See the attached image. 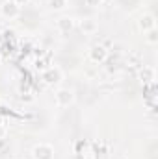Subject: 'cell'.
Wrapping results in <instances>:
<instances>
[{
	"label": "cell",
	"instance_id": "52a82bcc",
	"mask_svg": "<svg viewBox=\"0 0 158 159\" xmlns=\"http://www.w3.org/2000/svg\"><path fill=\"white\" fill-rule=\"evenodd\" d=\"M50 4H52V7H56V9H62V7L65 6V0H50Z\"/></svg>",
	"mask_w": 158,
	"mask_h": 159
},
{
	"label": "cell",
	"instance_id": "6da1fadb",
	"mask_svg": "<svg viewBox=\"0 0 158 159\" xmlns=\"http://www.w3.org/2000/svg\"><path fill=\"white\" fill-rule=\"evenodd\" d=\"M56 100H58L60 106H67V104H71V100H73V93H71V91H60V93L56 94Z\"/></svg>",
	"mask_w": 158,
	"mask_h": 159
},
{
	"label": "cell",
	"instance_id": "7a4b0ae2",
	"mask_svg": "<svg viewBox=\"0 0 158 159\" xmlns=\"http://www.w3.org/2000/svg\"><path fill=\"white\" fill-rule=\"evenodd\" d=\"M2 11H4V15L13 17V15H17V6H15V4H9V2H6V4H4V7H2Z\"/></svg>",
	"mask_w": 158,
	"mask_h": 159
},
{
	"label": "cell",
	"instance_id": "9c48e42d",
	"mask_svg": "<svg viewBox=\"0 0 158 159\" xmlns=\"http://www.w3.org/2000/svg\"><path fill=\"white\" fill-rule=\"evenodd\" d=\"M147 41H149V43H155V41H156V34H155V30H151V32H149Z\"/></svg>",
	"mask_w": 158,
	"mask_h": 159
},
{
	"label": "cell",
	"instance_id": "3957f363",
	"mask_svg": "<svg viewBox=\"0 0 158 159\" xmlns=\"http://www.w3.org/2000/svg\"><path fill=\"white\" fill-rule=\"evenodd\" d=\"M141 78L145 80V81H151V80L155 78V70H153L151 67H143V70H141Z\"/></svg>",
	"mask_w": 158,
	"mask_h": 159
},
{
	"label": "cell",
	"instance_id": "30bf717a",
	"mask_svg": "<svg viewBox=\"0 0 158 159\" xmlns=\"http://www.w3.org/2000/svg\"><path fill=\"white\" fill-rule=\"evenodd\" d=\"M82 28H86V30H93V28H95V24H93V22H86V24L82 22Z\"/></svg>",
	"mask_w": 158,
	"mask_h": 159
},
{
	"label": "cell",
	"instance_id": "8fae6325",
	"mask_svg": "<svg viewBox=\"0 0 158 159\" xmlns=\"http://www.w3.org/2000/svg\"><path fill=\"white\" fill-rule=\"evenodd\" d=\"M99 2H101V0H87V4H91V6H93V4H99Z\"/></svg>",
	"mask_w": 158,
	"mask_h": 159
},
{
	"label": "cell",
	"instance_id": "4fadbf2b",
	"mask_svg": "<svg viewBox=\"0 0 158 159\" xmlns=\"http://www.w3.org/2000/svg\"><path fill=\"white\" fill-rule=\"evenodd\" d=\"M17 2H19V4H21V2H26V0H17Z\"/></svg>",
	"mask_w": 158,
	"mask_h": 159
},
{
	"label": "cell",
	"instance_id": "8992f818",
	"mask_svg": "<svg viewBox=\"0 0 158 159\" xmlns=\"http://www.w3.org/2000/svg\"><path fill=\"white\" fill-rule=\"evenodd\" d=\"M58 26H60L63 32H67V30H71V26H73V20H71V19H60Z\"/></svg>",
	"mask_w": 158,
	"mask_h": 159
},
{
	"label": "cell",
	"instance_id": "ba28073f",
	"mask_svg": "<svg viewBox=\"0 0 158 159\" xmlns=\"http://www.w3.org/2000/svg\"><path fill=\"white\" fill-rule=\"evenodd\" d=\"M97 50H99V52H93V57H95V59L104 57V50H102V48H97Z\"/></svg>",
	"mask_w": 158,
	"mask_h": 159
},
{
	"label": "cell",
	"instance_id": "7c38bea8",
	"mask_svg": "<svg viewBox=\"0 0 158 159\" xmlns=\"http://www.w3.org/2000/svg\"><path fill=\"white\" fill-rule=\"evenodd\" d=\"M2 135H4V129H2V128H0V137H2Z\"/></svg>",
	"mask_w": 158,
	"mask_h": 159
},
{
	"label": "cell",
	"instance_id": "277c9868",
	"mask_svg": "<svg viewBox=\"0 0 158 159\" xmlns=\"http://www.w3.org/2000/svg\"><path fill=\"white\" fill-rule=\"evenodd\" d=\"M36 152H37V159H39V157L50 159V148H47V146H39Z\"/></svg>",
	"mask_w": 158,
	"mask_h": 159
},
{
	"label": "cell",
	"instance_id": "5b68a950",
	"mask_svg": "<svg viewBox=\"0 0 158 159\" xmlns=\"http://www.w3.org/2000/svg\"><path fill=\"white\" fill-rule=\"evenodd\" d=\"M140 24H141V28H143V30H147V28H153V26H155V20H153V17H151V15H147V17H143V19H141V22H140Z\"/></svg>",
	"mask_w": 158,
	"mask_h": 159
}]
</instances>
